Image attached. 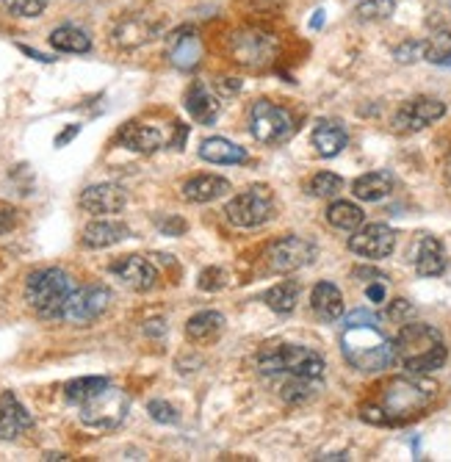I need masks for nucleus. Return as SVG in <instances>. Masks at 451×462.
Wrapping results in <instances>:
<instances>
[{"instance_id":"7","label":"nucleus","mask_w":451,"mask_h":462,"mask_svg":"<svg viewBox=\"0 0 451 462\" xmlns=\"http://www.w3.org/2000/svg\"><path fill=\"white\" fill-rule=\"evenodd\" d=\"M78 410H80V421H84L87 427H92V430H116L128 418L131 399H128L125 391L108 385L95 399H89L87 404H80Z\"/></svg>"},{"instance_id":"37","label":"nucleus","mask_w":451,"mask_h":462,"mask_svg":"<svg viewBox=\"0 0 451 462\" xmlns=\"http://www.w3.org/2000/svg\"><path fill=\"white\" fill-rule=\"evenodd\" d=\"M4 6L14 17H39L48 9V0H4Z\"/></svg>"},{"instance_id":"4","label":"nucleus","mask_w":451,"mask_h":462,"mask_svg":"<svg viewBox=\"0 0 451 462\" xmlns=\"http://www.w3.org/2000/svg\"><path fill=\"white\" fill-rule=\"evenodd\" d=\"M324 357L308 346L297 344H282L274 349H266L258 357V374L269 383H282V380H310L321 383L324 380Z\"/></svg>"},{"instance_id":"8","label":"nucleus","mask_w":451,"mask_h":462,"mask_svg":"<svg viewBox=\"0 0 451 462\" xmlns=\"http://www.w3.org/2000/svg\"><path fill=\"white\" fill-rule=\"evenodd\" d=\"M250 134L261 144L274 147V144H282L294 136V119L285 108H280L269 100H258L250 108Z\"/></svg>"},{"instance_id":"27","label":"nucleus","mask_w":451,"mask_h":462,"mask_svg":"<svg viewBox=\"0 0 451 462\" xmlns=\"http://www.w3.org/2000/svg\"><path fill=\"white\" fill-rule=\"evenodd\" d=\"M393 191V175L380 170V172H368V175H360L354 183H352V194L363 202H380L385 199L388 194Z\"/></svg>"},{"instance_id":"12","label":"nucleus","mask_w":451,"mask_h":462,"mask_svg":"<svg viewBox=\"0 0 451 462\" xmlns=\"http://www.w3.org/2000/svg\"><path fill=\"white\" fill-rule=\"evenodd\" d=\"M443 114H446L443 100H437V97H413L396 111L393 128L399 134H419V131L427 128V125L437 122Z\"/></svg>"},{"instance_id":"13","label":"nucleus","mask_w":451,"mask_h":462,"mask_svg":"<svg viewBox=\"0 0 451 462\" xmlns=\"http://www.w3.org/2000/svg\"><path fill=\"white\" fill-rule=\"evenodd\" d=\"M349 249L365 261H382L396 249V233L388 225H365L349 238Z\"/></svg>"},{"instance_id":"31","label":"nucleus","mask_w":451,"mask_h":462,"mask_svg":"<svg viewBox=\"0 0 451 462\" xmlns=\"http://www.w3.org/2000/svg\"><path fill=\"white\" fill-rule=\"evenodd\" d=\"M51 45L59 53H89L92 39L87 36V31H80L75 25H61L51 33Z\"/></svg>"},{"instance_id":"40","label":"nucleus","mask_w":451,"mask_h":462,"mask_svg":"<svg viewBox=\"0 0 451 462\" xmlns=\"http://www.w3.org/2000/svg\"><path fill=\"white\" fill-rule=\"evenodd\" d=\"M17 227V211L9 205H0V238L9 236Z\"/></svg>"},{"instance_id":"15","label":"nucleus","mask_w":451,"mask_h":462,"mask_svg":"<svg viewBox=\"0 0 451 462\" xmlns=\"http://www.w3.org/2000/svg\"><path fill=\"white\" fill-rule=\"evenodd\" d=\"M128 202V194L122 186L116 183H97V186H89L84 189V194L78 197V205L80 211H87L92 217H111V214H119L122 208Z\"/></svg>"},{"instance_id":"14","label":"nucleus","mask_w":451,"mask_h":462,"mask_svg":"<svg viewBox=\"0 0 451 462\" xmlns=\"http://www.w3.org/2000/svg\"><path fill=\"white\" fill-rule=\"evenodd\" d=\"M161 31V23L150 14H128L122 17L116 25H114V45L122 48V51H133V48H142L147 42H152Z\"/></svg>"},{"instance_id":"44","label":"nucleus","mask_w":451,"mask_h":462,"mask_svg":"<svg viewBox=\"0 0 451 462\" xmlns=\"http://www.w3.org/2000/svg\"><path fill=\"white\" fill-rule=\"evenodd\" d=\"M216 89H219L225 97H233V95H238V89H241V80H233V78H219V80H216Z\"/></svg>"},{"instance_id":"47","label":"nucleus","mask_w":451,"mask_h":462,"mask_svg":"<svg viewBox=\"0 0 451 462\" xmlns=\"http://www.w3.org/2000/svg\"><path fill=\"white\" fill-rule=\"evenodd\" d=\"M23 53H28L31 59H36V61H53L51 56H42V53H36V51H31V48H20Z\"/></svg>"},{"instance_id":"18","label":"nucleus","mask_w":451,"mask_h":462,"mask_svg":"<svg viewBox=\"0 0 451 462\" xmlns=\"http://www.w3.org/2000/svg\"><path fill=\"white\" fill-rule=\"evenodd\" d=\"M167 56L178 69H194L202 61V42L191 28H180L170 36Z\"/></svg>"},{"instance_id":"6","label":"nucleus","mask_w":451,"mask_h":462,"mask_svg":"<svg viewBox=\"0 0 451 462\" xmlns=\"http://www.w3.org/2000/svg\"><path fill=\"white\" fill-rule=\"evenodd\" d=\"M225 217L235 227H261L274 217V191L269 186H253L235 194L225 205Z\"/></svg>"},{"instance_id":"17","label":"nucleus","mask_w":451,"mask_h":462,"mask_svg":"<svg viewBox=\"0 0 451 462\" xmlns=\"http://www.w3.org/2000/svg\"><path fill=\"white\" fill-rule=\"evenodd\" d=\"M31 427H33L31 412L20 404V399L12 391H6L4 396H0V438L14 440L23 432H28Z\"/></svg>"},{"instance_id":"5","label":"nucleus","mask_w":451,"mask_h":462,"mask_svg":"<svg viewBox=\"0 0 451 462\" xmlns=\"http://www.w3.org/2000/svg\"><path fill=\"white\" fill-rule=\"evenodd\" d=\"M69 293H72V280L64 269L56 266L36 269L25 280V302L42 319H61Z\"/></svg>"},{"instance_id":"1","label":"nucleus","mask_w":451,"mask_h":462,"mask_svg":"<svg viewBox=\"0 0 451 462\" xmlns=\"http://www.w3.org/2000/svg\"><path fill=\"white\" fill-rule=\"evenodd\" d=\"M435 383L424 380L421 374L413 376H396L382 388V396L377 404H365L360 410V418L374 427H399L410 418L421 415L435 402Z\"/></svg>"},{"instance_id":"22","label":"nucleus","mask_w":451,"mask_h":462,"mask_svg":"<svg viewBox=\"0 0 451 462\" xmlns=\"http://www.w3.org/2000/svg\"><path fill=\"white\" fill-rule=\"evenodd\" d=\"M225 332V316L219 310H202L186 321V338L191 344H214Z\"/></svg>"},{"instance_id":"42","label":"nucleus","mask_w":451,"mask_h":462,"mask_svg":"<svg viewBox=\"0 0 451 462\" xmlns=\"http://www.w3.org/2000/svg\"><path fill=\"white\" fill-rule=\"evenodd\" d=\"M365 297L372 302H382L385 300V280H374L365 285Z\"/></svg>"},{"instance_id":"10","label":"nucleus","mask_w":451,"mask_h":462,"mask_svg":"<svg viewBox=\"0 0 451 462\" xmlns=\"http://www.w3.org/2000/svg\"><path fill=\"white\" fill-rule=\"evenodd\" d=\"M108 305H111V291L106 285H84L69 293L61 319L78 327H87L97 321L108 310Z\"/></svg>"},{"instance_id":"46","label":"nucleus","mask_w":451,"mask_h":462,"mask_svg":"<svg viewBox=\"0 0 451 462\" xmlns=\"http://www.w3.org/2000/svg\"><path fill=\"white\" fill-rule=\"evenodd\" d=\"M78 134H80V125H69V128H67L64 134H59V136H56V147H64V144H69V142H72Z\"/></svg>"},{"instance_id":"25","label":"nucleus","mask_w":451,"mask_h":462,"mask_svg":"<svg viewBox=\"0 0 451 462\" xmlns=\"http://www.w3.org/2000/svg\"><path fill=\"white\" fill-rule=\"evenodd\" d=\"M310 308L321 321H336L344 316V293L333 282H318L310 293Z\"/></svg>"},{"instance_id":"41","label":"nucleus","mask_w":451,"mask_h":462,"mask_svg":"<svg viewBox=\"0 0 451 462\" xmlns=\"http://www.w3.org/2000/svg\"><path fill=\"white\" fill-rule=\"evenodd\" d=\"M419 56H424V45H419V42H407V45H401L396 51V59L401 64H410V61H416Z\"/></svg>"},{"instance_id":"9","label":"nucleus","mask_w":451,"mask_h":462,"mask_svg":"<svg viewBox=\"0 0 451 462\" xmlns=\"http://www.w3.org/2000/svg\"><path fill=\"white\" fill-rule=\"evenodd\" d=\"M318 249L313 241L302 238V236H285L277 238L269 249H266V269L274 274H289L297 269H305L316 261Z\"/></svg>"},{"instance_id":"36","label":"nucleus","mask_w":451,"mask_h":462,"mask_svg":"<svg viewBox=\"0 0 451 462\" xmlns=\"http://www.w3.org/2000/svg\"><path fill=\"white\" fill-rule=\"evenodd\" d=\"M147 412H150V418L152 421H158V424H178L180 421V412L170 404V402H161V399H152L150 404H147Z\"/></svg>"},{"instance_id":"3","label":"nucleus","mask_w":451,"mask_h":462,"mask_svg":"<svg viewBox=\"0 0 451 462\" xmlns=\"http://www.w3.org/2000/svg\"><path fill=\"white\" fill-rule=\"evenodd\" d=\"M396 360L410 371V374H432L446 365L448 349L443 335L432 324L421 321H407L401 324L396 335Z\"/></svg>"},{"instance_id":"45","label":"nucleus","mask_w":451,"mask_h":462,"mask_svg":"<svg viewBox=\"0 0 451 462\" xmlns=\"http://www.w3.org/2000/svg\"><path fill=\"white\" fill-rule=\"evenodd\" d=\"M158 227L163 233H170V236H180L186 230V222L183 219H170V222H158Z\"/></svg>"},{"instance_id":"2","label":"nucleus","mask_w":451,"mask_h":462,"mask_svg":"<svg viewBox=\"0 0 451 462\" xmlns=\"http://www.w3.org/2000/svg\"><path fill=\"white\" fill-rule=\"evenodd\" d=\"M380 321H354L346 324L341 349L344 357L352 368L363 374H377L391 368L396 360V341H391L388 335L377 327Z\"/></svg>"},{"instance_id":"33","label":"nucleus","mask_w":451,"mask_h":462,"mask_svg":"<svg viewBox=\"0 0 451 462\" xmlns=\"http://www.w3.org/2000/svg\"><path fill=\"white\" fill-rule=\"evenodd\" d=\"M111 383L106 380V376H80V380H72L67 383L64 388V396L69 404L80 407V404H87L89 399H95L103 388H108Z\"/></svg>"},{"instance_id":"43","label":"nucleus","mask_w":451,"mask_h":462,"mask_svg":"<svg viewBox=\"0 0 451 462\" xmlns=\"http://www.w3.org/2000/svg\"><path fill=\"white\" fill-rule=\"evenodd\" d=\"M144 335H150V338H163V335H167V321H163V319H150L144 324Z\"/></svg>"},{"instance_id":"48","label":"nucleus","mask_w":451,"mask_h":462,"mask_svg":"<svg viewBox=\"0 0 451 462\" xmlns=\"http://www.w3.org/2000/svg\"><path fill=\"white\" fill-rule=\"evenodd\" d=\"M443 178H446V183L451 186V155H448L446 163H443Z\"/></svg>"},{"instance_id":"39","label":"nucleus","mask_w":451,"mask_h":462,"mask_svg":"<svg viewBox=\"0 0 451 462\" xmlns=\"http://www.w3.org/2000/svg\"><path fill=\"white\" fill-rule=\"evenodd\" d=\"M388 321H393V324H407V321H413V316H416V308L410 305L407 300H393L391 305H388Z\"/></svg>"},{"instance_id":"32","label":"nucleus","mask_w":451,"mask_h":462,"mask_svg":"<svg viewBox=\"0 0 451 462\" xmlns=\"http://www.w3.org/2000/svg\"><path fill=\"white\" fill-rule=\"evenodd\" d=\"M363 219H365V214L354 202H346V199H338V202H333L330 208H327V222H330L336 230H344V233L360 230Z\"/></svg>"},{"instance_id":"38","label":"nucleus","mask_w":451,"mask_h":462,"mask_svg":"<svg viewBox=\"0 0 451 462\" xmlns=\"http://www.w3.org/2000/svg\"><path fill=\"white\" fill-rule=\"evenodd\" d=\"M227 285V272L225 269H219V266H214V269H205L202 274H199V291H222Z\"/></svg>"},{"instance_id":"21","label":"nucleus","mask_w":451,"mask_h":462,"mask_svg":"<svg viewBox=\"0 0 451 462\" xmlns=\"http://www.w3.org/2000/svg\"><path fill=\"white\" fill-rule=\"evenodd\" d=\"M186 111L199 125H214L219 116V100L202 80H197V83H191V89L186 95Z\"/></svg>"},{"instance_id":"34","label":"nucleus","mask_w":451,"mask_h":462,"mask_svg":"<svg viewBox=\"0 0 451 462\" xmlns=\"http://www.w3.org/2000/svg\"><path fill=\"white\" fill-rule=\"evenodd\" d=\"M393 12H396V4H393V0H363L354 14H357L363 23H382V20L393 17Z\"/></svg>"},{"instance_id":"20","label":"nucleus","mask_w":451,"mask_h":462,"mask_svg":"<svg viewBox=\"0 0 451 462\" xmlns=\"http://www.w3.org/2000/svg\"><path fill=\"white\" fill-rule=\"evenodd\" d=\"M310 142H313V147H316V152L321 158H336L346 147L349 134H346V128H344L341 122H336V119H321L316 128H313Z\"/></svg>"},{"instance_id":"29","label":"nucleus","mask_w":451,"mask_h":462,"mask_svg":"<svg viewBox=\"0 0 451 462\" xmlns=\"http://www.w3.org/2000/svg\"><path fill=\"white\" fill-rule=\"evenodd\" d=\"M299 293H302V285L297 280H280L277 285H272L263 293V302L269 305V310H274L280 316H289V313H294V308L299 302Z\"/></svg>"},{"instance_id":"26","label":"nucleus","mask_w":451,"mask_h":462,"mask_svg":"<svg viewBox=\"0 0 451 462\" xmlns=\"http://www.w3.org/2000/svg\"><path fill=\"white\" fill-rule=\"evenodd\" d=\"M446 266H448V258H446L443 244L435 236H424L416 252V272L421 277H440Z\"/></svg>"},{"instance_id":"19","label":"nucleus","mask_w":451,"mask_h":462,"mask_svg":"<svg viewBox=\"0 0 451 462\" xmlns=\"http://www.w3.org/2000/svg\"><path fill=\"white\" fill-rule=\"evenodd\" d=\"M131 236L128 225L114 222V219H95L84 227V236H80V244L87 249H106L114 246L119 241H125Z\"/></svg>"},{"instance_id":"11","label":"nucleus","mask_w":451,"mask_h":462,"mask_svg":"<svg viewBox=\"0 0 451 462\" xmlns=\"http://www.w3.org/2000/svg\"><path fill=\"white\" fill-rule=\"evenodd\" d=\"M230 53L244 67H266L277 53V39L263 31H238L230 36Z\"/></svg>"},{"instance_id":"30","label":"nucleus","mask_w":451,"mask_h":462,"mask_svg":"<svg viewBox=\"0 0 451 462\" xmlns=\"http://www.w3.org/2000/svg\"><path fill=\"white\" fill-rule=\"evenodd\" d=\"M424 59L429 64H451V23H435L429 39L424 42Z\"/></svg>"},{"instance_id":"28","label":"nucleus","mask_w":451,"mask_h":462,"mask_svg":"<svg viewBox=\"0 0 451 462\" xmlns=\"http://www.w3.org/2000/svg\"><path fill=\"white\" fill-rule=\"evenodd\" d=\"M199 158L208 161V163H244L247 161V150L233 144L230 139H222V136H214V139H205L199 144Z\"/></svg>"},{"instance_id":"16","label":"nucleus","mask_w":451,"mask_h":462,"mask_svg":"<svg viewBox=\"0 0 451 462\" xmlns=\"http://www.w3.org/2000/svg\"><path fill=\"white\" fill-rule=\"evenodd\" d=\"M111 274L136 293H144V291H152L155 282H158V272L155 266L147 261V258H139V255H125L111 263Z\"/></svg>"},{"instance_id":"35","label":"nucleus","mask_w":451,"mask_h":462,"mask_svg":"<svg viewBox=\"0 0 451 462\" xmlns=\"http://www.w3.org/2000/svg\"><path fill=\"white\" fill-rule=\"evenodd\" d=\"M308 189H310L313 197L330 199V197H336V194L344 189V180H341L336 172H318V175H313V180H310Z\"/></svg>"},{"instance_id":"23","label":"nucleus","mask_w":451,"mask_h":462,"mask_svg":"<svg viewBox=\"0 0 451 462\" xmlns=\"http://www.w3.org/2000/svg\"><path fill=\"white\" fill-rule=\"evenodd\" d=\"M119 142L125 144L128 150L139 152V155H152L155 150H161L163 136H161L158 128H152V125L131 122V125H125V128L119 131Z\"/></svg>"},{"instance_id":"24","label":"nucleus","mask_w":451,"mask_h":462,"mask_svg":"<svg viewBox=\"0 0 451 462\" xmlns=\"http://www.w3.org/2000/svg\"><path fill=\"white\" fill-rule=\"evenodd\" d=\"M227 191H230V180H225L219 175H197L183 183V197L197 205L214 202V199L225 197Z\"/></svg>"}]
</instances>
